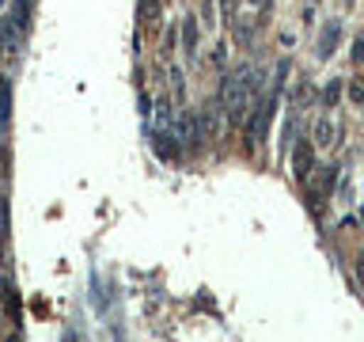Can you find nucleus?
<instances>
[{
  "mask_svg": "<svg viewBox=\"0 0 364 342\" xmlns=\"http://www.w3.org/2000/svg\"><path fill=\"white\" fill-rule=\"evenodd\" d=\"M357 274H360V285H364V262H360V270H357Z\"/></svg>",
  "mask_w": 364,
  "mask_h": 342,
  "instance_id": "nucleus-12",
  "label": "nucleus"
},
{
  "mask_svg": "<svg viewBox=\"0 0 364 342\" xmlns=\"http://www.w3.org/2000/svg\"><path fill=\"white\" fill-rule=\"evenodd\" d=\"M273 103L277 99H266L258 107V114H255V122H250V141L255 145H262V137H266V130H269V110H273Z\"/></svg>",
  "mask_w": 364,
  "mask_h": 342,
  "instance_id": "nucleus-3",
  "label": "nucleus"
},
{
  "mask_svg": "<svg viewBox=\"0 0 364 342\" xmlns=\"http://www.w3.org/2000/svg\"><path fill=\"white\" fill-rule=\"evenodd\" d=\"M292 167H296V179H307L311 175V167H315V141H296L292 148Z\"/></svg>",
  "mask_w": 364,
  "mask_h": 342,
  "instance_id": "nucleus-2",
  "label": "nucleus"
},
{
  "mask_svg": "<svg viewBox=\"0 0 364 342\" xmlns=\"http://www.w3.org/2000/svg\"><path fill=\"white\" fill-rule=\"evenodd\" d=\"M4 175H8V148L0 145V182H4Z\"/></svg>",
  "mask_w": 364,
  "mask_h": 342,
  "instance_id": "nucleus-9",
  "label": "nucleus"
},
{
  "mask_svg": "<svg viewBox=\"0 0 364 342\" xmlns=\"http://www.w3.org/2000/svg\"><path fill=\"white\" fill-rule=\"evenodd\" d=\"M349 99H353V103H364V80H360V76L349 84Z\"/></svg>",
  "mask_w": 364,
  "mask_h": 342,
  "instance_id": "nucleus-7",
  "label": "nucleus"
},
{
  "mask_svg": "<svg viewBox=\"0 0 364 342\" xmlns=\"http://www.w3.org/2000/svg\"><path fill=\"white\" fill-rule=\"evenodd\" d=\"M250 99H255V76L247 73H228L220 80V107L228 110L232 122H243L250 110Z\"/></svg>",
  "mask_w": 364,
  "mask_h": 342,
  "instance_id": "nucleus-1",
  "label": "nucleus"
},
{
  "mask_svg": "<svg viewBox=\"0 0 364 342\" xmlns=\"http://www.w3.org/2000/svg\"><path fill=\"white\" fill-rule=\"evenodd\" d=\"M4 239H8V198L0 194V255H4Z\"/></svg>",
  "mask_w": 364,
  "mask_h": 342,
  "instance_id": "nucleus-5",
  "label": "nucleus"
},
{
  "mask_svg": "<svg viewBox=\"0 0 364 342\" xmlns=\"http://www.w3.org/2000/svg\"><path fill=\"white\" fill-rule=\"evenodd\" d=\"M224 16H235V0H224Z\"/></svg>",
  "mask_w": 364,
  "mask_h": 342,
  "instance_id": "nucleus-11",
  "label": "nucleus"
},
{
  "mask_svg": "<svg viewBox=\"0 0 364 342\" xmlns=\"http://www.w3.org/2000/svg\"><path fill=\"white\" fill-rule=\"evenodd\" d=\"M338 95H341V84H338V80H334V84H326V95H323V99H326V103H334Z\"/></svg>",
  "mask_w": 364,
  "mask_h": 342,
  "instance_id": "nucleus-8",
  "label": "nucleus"
},
{
  "mask_svg": "<svg viewBox=\"0 0 364 342\" xmlns=\"http://www.w3.org/2000/svg\"><path fill=\"white\" fill-rule=\"evenodd\" d=\"M330 145H334V122L315 118V148H330Z\"/></svg>",
  "mask_w": 364,
  "mask_h": 342,
  "instance_id": "nucleus-4",
  "label": "nucleus"
},
{
  "mask_svg": "<svg viewBox=\"0 0 364 342\" xmlns=\"http://www.w3.org/2000/svg\"><path fill=\"white\" fill-rule=\"evenodd\" d=\"M323 34H326V38H323V46H318V53L326 57V53H330V46H338V27H326Z\"/></svg>",
  "mask_w": 364,
  "mask_h": 342,
  "instance_id": "nucleus-6",
  "label": "nucleus"
},
{
  "mask_svg": "<svg viewBox=\"0 0 364 342\" xmlns=\"http://www.w3.org/2000/svg\"><path fill=\"white\" fill-rule=\"evenodd\" d=\"M353 57H357V61H360V57H364V38H360L357 46H353Z\"/></svg>",
  "mask_w": 364,
  "mask_h": 342,
  "instance_id": "nucleus-10",
  "label": "nucleus"
}]
</instances>
